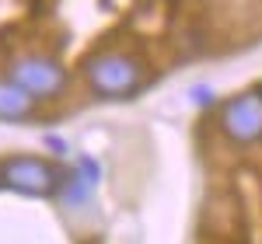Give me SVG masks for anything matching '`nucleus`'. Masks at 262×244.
<instances>
[{
  "label": "nucleus",
  "mask_w": 262,
  "mask_h": 244,
  "mask_svg": "<svg viewBox=\"0 0 262 244\" xmlns=\"http://www.w3.org/2000/svg\"><path fill=\"white\" fill-rule=\"evenodd\" d=\"M221 136L234 147H255L262 143V84L242 91L221 105Z\"/></svg>",
  "instance_id": "nucleus-1"
}]
</instances>
